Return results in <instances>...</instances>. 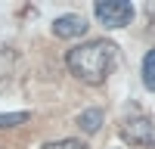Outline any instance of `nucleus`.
Here are the masks:
<instances>
[{"label": "nucleus", "instance_id": "nucleus-6", "mask_svg": "<svg viewBox=\"0 0 155 149\" xmlns=\"http://www.w3.org/2000/svg\"><path fill=\"white\" fill-rule=\"evenodd\" d=\"M143 87L155 93V50H149L143 59Z\"/></svg>", "mask_w": 155, "mask_h": 149}, {"label": "nucleus", "instance_id": "nucleus-1", "mask_svg": "<svg viewBox=\"0 0 155 149\" xmlns=\"http://www.w3.org/2000/svg\"><path fill=\"white\" fill-rule=\"evenodd\" d=\"M118 47L112 41H87L81 47H71L65 53V65L78 81L84 84H102L118 65Z\"/></svg>", "mask_w": 155, "mask_h": 149}, {"label": "nucleus", "instance_id": "nucleus-7", "mask_svg": "<svg viewBox=\"0 0 155 149\" xmlns=\"http://www.w3.org/2000/svg\"><path fill=\"white\" fill-rule=\"evenodd\" d=\"M31 115L28 112H0V131H9V127H22Z\"/></svg>", "mask_w": 155, "mask_h": 149}, {"label": "nucleus", "instance_id": "nucleus-5", "mask_svg": "<svg viewBox=\"0 0 155 149\" xmlns=\"http://www.w3.org/2000/svg\"><path fill=\"white\" fill-rule=\"evenodd\" d=\"M102 118H106V112H102L99 106H87L81 115H78V127H81L84 134H96L102 127Z\"/></svg>", "mask_w": 155, "mask_h": 149}, {"label": "nucleus", "instance_id": "nucleus-3", "mask_svg": "<svg viewBox=\"0 0 155 149\" xmlns=\"http://www.w3.org/2000/svg\"><path fill=\"white\" fill-rule=\"evenodd\" d=\"M96 22L106 28H124L134 22V3L130 0H96L93 3Z\"/></svg>", "mask_w": 155, "mask_h": 149}, {"label": "nucleus", "instance_id": "nucleus-8", "mask_svg": "<svg viewBox=\"0 0 155 149\" xmlns=\"http://www.w3.org/2000/svg\"><path fill=\"white\" fill-rule=\"evenodd\" d=\"M41 149H87V146L78 140H53V143H44Z\"/></svg>", "mask_w": 155, "mask_h": 149}, {"label": "nucleus", "instance_id": "nucleus-2", "mask_svg": "<svg viewBox=\"0 0 155 149\" xmlns=\"http://www.w3.org/2000/svg\"><path fill=\"white\" fill-rule=\"evenodd\" d=\"M118 131H121V140L130 143V146H155V121L137 103H130L124 109V115L118 121Z\"/></svg>", "mask_w": 155, "mask_h": 149}, {"label": "nucleus", "instance_id": "nucleus-4", "mask_svg": "<svg viewBox=\"0 0 155 149\" xmlns=\"http://www.w3.org/2000/svg\"><path fill=\"white\" fill-rule=\"evenodd\" d=\"M53 34L68 41V37H84L87 34V19L78 16V12H68V16H59L53 22Z\"/></svg>", "mask_w": 155, "mask_h": 149}]
</instances>
